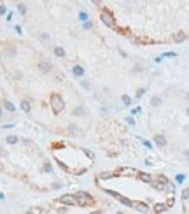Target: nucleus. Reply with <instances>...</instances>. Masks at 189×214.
Returning a JSON list of instances; mask_svg holds the SVG:
<instances>
[{
	"mask_svg": "<svg viewBox=\"0 0 189 214\" xmlns=\"http://www.w3.org/2000/svg\"><path fill=\"white\" fill-rule=\"evenodd\" d=\"M180 212L182 214H189V184L184 188L180 197Z\"/></svg>",
	"mask_w": 189,
	"mask_h": 214,
	"instance_id": "1",
	"label": "nucleus"
}]
</instances>
